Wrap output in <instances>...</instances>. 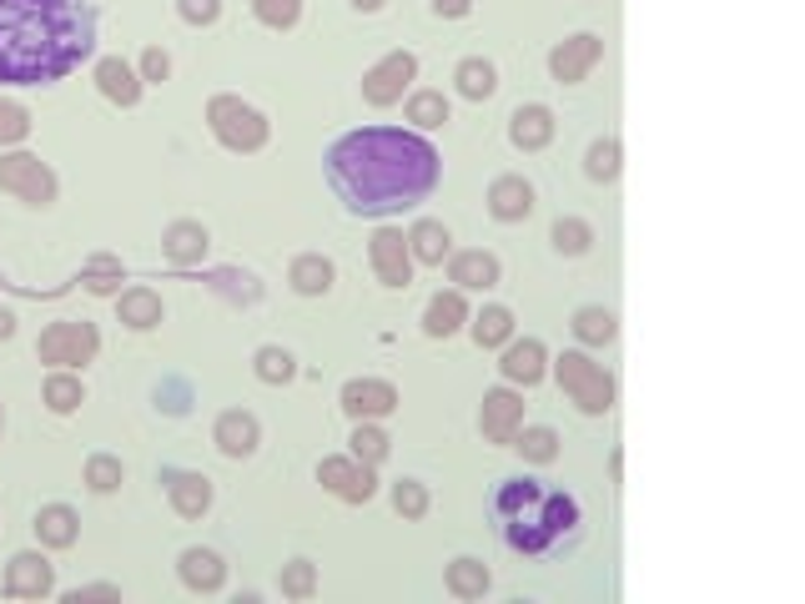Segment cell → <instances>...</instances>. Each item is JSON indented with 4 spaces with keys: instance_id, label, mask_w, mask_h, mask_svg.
I'll use <instances>...</instances> for the list:
<instances>
[{
    "instance_id": "6da1fadb",
    "label": "cell",
    "mask_w": 805,
    "mask_h": 604,
    "mask_svg": "<svg viewBox=\"0 0 805 604\" xmlns=\"http://www.w3.org/2000/svg\"><path fill=\"white\" fill-rule=\"evenodd\" d=\"M327 182L352 217H393L433 197L443 157L429 136L363 126L327 146Z\"/></svg>"
},
{
    "instance_id": "7a4b0ae2",
    "label": "cell",
    "mask_w": 805,
    "mask_h": 604,
    "mask_svg": "<svg viewBox=\"0 0 805 604\" xmlns=\"http://www.w3.org/2000/svg\"><path fill=\"white\" fill-rule=\"evenodd\" d=\"M92 0H0V86H56L96 56Z\"/></svg>"
},
{
    "instance_id": "3957f363",
    "label": "cell",
    "mask_w": 805,
    "mask_h": 604,
    "mask_svg": "<svg viewBox=\"0 0 805 604\" xmlns=\"http://www.w3.org/2000/svg\"><path fill=\"white\" fill-rule=\"evenodd\" d=\"M494 524L514 554L544 559V554H564L585 534V509L574 494L549 488L539 479H504L494 494Z\"/></svg>"
},
{
    "instance_id": "277c9868",
    "label": "cell",
    "mask_w": 805,
    "mask_h": 604,
    "mask_svg": "<svg viewBox=\"0 0 805 604\" xmlns=\"http://www.w3.org/2000/svg\"><path fill=\"white\" fill-rule=\"evenodd\" d=\"M207 126L227 152H262L267 146V117L242 96H212L207 101Z\"/></svg>"
},
{
    "instance_id": "5b68a950",
    "label": "cell",
    "mask_w": 805,
    "mask_h": 604,
    "mask_svg": "<svg viewBox=\"0 0 805 604\" xmlns=\"http://www.w3.org/2000/svg\"><path fill=\"white\" fill-rule=\"evenodd\" d=\"M554 373H558V388L569 394V403L579 408V413L599 419V413H610L614 408V378L599 369L589 353H564L554 363Z\"/></svg>"
},
{
    "instance_id": "8992f818",
    "label": "cell",
    "mask_w": 805,
    "mask_h": 604,
    "mask_svg": "<svg viewBox=\"0 0 805 604\" xmlns=\"http://www.w3.org/2000/svg\"><path fill=\"white\" fill-rule=\"evenodd\" d=\"M96 348H101V333L92 323H81V317H65V323H51L40 333L36 358L51 363V369H86L96 358Z\"/></svg>"
},
{
    "instance_id": "52a82bcc",
    "label": "cell",
    "mask_w": 805,
    "mask_h": 604,
    "mask_svg": "<svg viewBox=\"0 0 805 604\" xmlns=\"http://www.w3.org/2000/svg\"><path fill=\"white\" fill-rule=\"evenodd\" d=\"M0 192H11V197L31 202V207H51L56 171L40 157H31V152H11V157H0Z\"/></svg>"
},
{
    "instance_id": "ba28073f",
    "label": "cell",
    "mask_w": 805,
    "mask_h": 604,
    "mask_svg": "<svg viewBox=\"0 0 805 604\" xmlns=\"http://www.w3.org/2000/svg\"><path fill=\"white\" fill-rule=\"evenodd\" d=\"M599 56H604V40L579 31V36L558 40L554 51H549V76H554L558 86H579V81L599 67Z\"/></svg>"
},
{
    "instance_id": "9c48e42d",
    "label": "cell",
    "mask_w": 805,
    "mask_h": 604,
    "mask_svg": "<svg viewBox=\"0 0 805 604\" xmlns=\"http://www.w3.org/2000/svg\"><path fill=\"white\" fill-rule=\"evenodd\" d=\"M413 76H418L413 51H393V56H383V61H377V67L363 76V96H368V106H393V101H403V92L413 86Z\"/></svg>"
},
{
    "instance_id": "30bf717a",
    "label": "cell",
    "mask_w": 805,
    "mask_h": 604,
    "mask_svg": "<svg viewBox=\"0 0 805 604\" xmlns=\"http://www.w3.org/2000/svg\"><path fill=\"white\" fill-rule=\"evenodd\" d=\"M317 479H323V488L343 504H368L377 488L373 463H358V459H323L317 463Z\"/></svg>"
},
{
    "instance_id": "8fae6325",
    "label": "cell",
    "mask_w": 805,
    "mask_h": 604,
    "mask_svg": "<svg viewBox=\"0 0 805 604\" xmlns=\"http://www.w3.org/2000/svg\"><path fill=\"white\" fill-rule=\"evenodd\" d=\"M368 257H373V273H377L383 288H408V282H413V252H408V237L393 232V227L373 232Z\"/></svg>"
},
{
    "instance_id": "7c38bea8",
    "label": "cell",
    "mask_w": 805,
    "mask_h": 604,
    "mask_svg": "<svg viewBox=\"0 0 805 604\" xmlns=\"http://www.w3.org/2000/svg\"><path fill=\"white\" fill-rule=\"evenodd\" d=\"M479 428H483L489 444H514V434L524 428V398L514 394V388H494V394H483Z\"/></svg>"
},
{
    "instance_id": "4fadbf2b",
    "label": "cell",
    "mask_w": 805,
    "mask_h": 604,
    "mask_svg": "<svg viewBox=\"0 0 805 604\" xmlns=\"http://www.w3.org/2000/svg\"><path fill=\"white\" fill-rule=\"evenodd\" d=\"M56 590V569L46 554H15L11 569H5V594L15 600H46Z\"/></svg>"
},
{
    "instance_id": "5bb4252c",
    "label": "cell",
    "mask_w": 805,
    "mask_h": 604,
    "mask_svg": "<svg viewBox=\"0 0 805 604\" xmlns=\"http://www.w3.org/2000/svg\"><path fill=\"white\" fill-rule=\"evenodd\" d=\"M343 408H348L352 419H388L393 408H398V388L383 378H352L343 383Z\"/></svg>"
},
{
    "instance_id": "9a60e30c",
    "label": "cell",
    "mask_w": 805,
    "mask_h": 604,
    "mask_svg": "<svg viewBox=\"0 0 805 604\" xmlns=\"http://www.w3.org/2000/svg\"><path fill=\"white\" fill-rule=\"evenodd\" d=\"M544 342L539 338H524V342H508L504 358H498V373H504L508 383H524V388H533V383L544 378Z\"/></svg>"
},
{
    "instance_id": "2e32d148",
    "label": "cell",
    "mask_w": 805,
    "mask_h": 604,
    "mask_svg": "<svg viewBox=\"0 0 805 604\" xmlns=\"http://www.w3.org/2000/svg\"><path fill=\"white\" fill-rule=\"evenodd\" d=\"M167 494H171V509L182 519H202L212 509V484L202 473H187V469H171L167 473Z\"/></svg>"
},
{
    "instance_id": "e0dca14e",
    "label": "cell",
    "mask_w": 805,
    "mask_h": 604,
    "mask_svg": "<svg viewBox=\"0 0 805 604\" xmlns=\"http://www.w3.org/2000/svg\"><path fill=\"white\" fill-rule=\"evenodd\" d=\"M508 136H514L519 152H539V146L554 142V111L549 106H519L508 117Z\"/></svg>"
},
{
    "instance_id": "ac0fdd59",
    "label": "cell",
    "mask_w": 805,
    "mask_h": 604,
    "mask_svg": "<svg viewBox=\"0 0 805 604\" xmlns=\"http://www.w3.org/2000/svg\"><path fill=\"white\" fill-rule=\"evenodd\" d=\"M96 86H101L106 101H117V106H136V101H142V76H136L121 56L96 61Z\"/></svg>"
},
{
    "instance_id": "d6986e66",
    "label": "cell",
    "mask_w": 805,
    "mask_h": 604,
    "mask_svg": "<svg viewBox=\"0 0 805 604\" xmlns=\"http://www.w3.org/2000/svg\"><path fill=\"white\" fill-rule=\"evenodd\" d=\"M489 212H494L498 222H524L533 212V186L524 177H498L489 186Z\"/></svg>"
},
{
    "instance_id": "ffe728a7",
    "label": "cell",
    "mask_w": 805,
    "mask_h": 604,
    "mask_svg": "<svg viewBox=\"0 0 805 604\" xmlns=\"http://www.w3.org/2000/svg\"><path fill=\"white\" fill-rule=\"evenodd\" d=\"M217 448L227 454V459H248L252 448H257V419L242 413V408L221 413V419H217Z\"/></svg>"
},
{
    "instance_id": "44dd1931",
    "label": "cell",
    "mask_w": 805,
    "mask_h": 604,
    "mask_svg": "<svg viewBox=\"0 0 805 604\" xmlns=\"http://www.w3.org/2000/svg\"><path fill=\"white\" fill-rule=\"evenodd\" d=\"M448 277H454L458 288H468V292L494 288V282H498V263H494V252H483V247L458 252L454 263H448Z\"/></svg>"
},
{
    "instance_id": "7402d4cb",
    "label": "cell",
    "mask_w": 805,
    "mask_h": 604,
    "mask_svg": "<svg viewBox=\"0 0 805 604\" xmlns=\"http://www.w3.org/2000/svg\"><path fill=\"white\" fill-rule=\"evenodd\" d=\"M177 569H182V584H187V590H196V594L221 590V579H227V565H221L212 549H187Z\"/></svg>"
},
{
    "instance_id": "603a6c76",
    "label": "cell",
    "mask_w": 805,
    "mask_h": 604,
    "mask_svg": "<svg viewBox=\"0 0 805 604\" xmlns=\"http://www.w3.org/2000/svg\"><path fill=\"white\" fill-rule=\"evenodd\" d=\"M161 247H167V257L177 267L202 263V257H207V227H202V222H171Z\"/></svg>"
},
{
    "instance_id": "cb8c5ba5",
    "label": "cell",
    "mask_w": 805,
    "mask_h": 604,
    "mask_svg": "<svg viewBox=\"0 0 805 604\" xmlns=\"http://www.w3.org/2000/svg\"><path fill=\"white\" fill-rule=\"evenodd\" d=\"M448 247H454V237H448L443 222H418L413 232H408V252H413V263H423V267H443Z\"/></svg>"
},
{
    "instance_id": "d4e9b609",
    "label": "cell",
    "mask_w": 805,
    "mask_h": 604,
    "mask_svg": "<svg viewBox=\"0 0 805 604\" xmlns=\"http://www.w3.org/2000/svg\"><path fill=\"white\" fill-rule=\"evenodd\" d=\"M464 317H468L464 292H438V298L429 302V313H423V333H429V338H448V333L464 328Z\"/></svg>"
},
{
    "instance_id": "484cf974",
    "label": "cell",
    "mask_w": 805,
    "mask_h": 604,
    "mask_svg": "<svg viewBox=\"0 0 805 604\" xmlns=\"http://www.w3.org/2000/svg\"><path fill=\"white\" fill-rule=\"evenodd\" d=\"M76 514L65 509V504H51V509H40L36 514V534L40 544H51V549H71L76 544Z\"/></svg>"
},
{
    "instance_id": "4316f807",
    "label": "cell",
    "mask_w": 805,
    "mask_h": 604,
    "mask_svg": "<svg viewBox=\"0 0 805 604\" xmlns=\"http://www.w3.org/2000/svg\"><path fill=\"white\" fill-rule=\"evenodd\" d=\"M489 565L483 559H454L448 565V594H458V600H483L489 594Z\"/></svg>"
},
{
    "instance_id": "83f0119b",
    "label": "cell",
    "mask_w": 805,
    "mask_h": 604,
    "mask_svg": "<svg viewBox=\"0 0 805 604\" xmlns=\"http://www.w3.org/2000/svg\"><path fill=\"white\" fill-rule=\"evenodd\" d=\"M121 323H127V328H136V333L156 328V323H161V298H156L152 288L121 292Z\"/></svg>"
},
{
    "instance_id": "f1b7e54d",
    "label": "cell",
    "mask_w": 805,
    "mask_h": 604,
    "mask_svg": "<svg viewBox=\"0 0 805 604\" xmlns=\"http://www.w3.org/2000/svg\"><path fill=\"white\" fill-rule=\"evenodd\" d=\"M287 282H292L302 298H323V292L333 288V263H327V257H298L292 273H287Z\"/></svg>"
},
{
    "instance_id": "f546056e",
    "label": "cell",
    "mask_w": 805,
    "mask_h": 604,
    "mask_svg": "<svg viewBox=\"0 0 805 604\" xmlns=\"http://www.w3.org/2000/svg\"><path fill=\"white\" fill-rule=\"evenodd\" d=\"M508 338H514V313H508V307H483V313L473 317V342H479V348H504Z\"/></svg>"
},
{
    "instance_id": "4dcf8cb0",
    "label": "cell",
    "mask_w": 805,
    "mask_h": 604,
    "mask_svg": "<svg viewBox=\"0 0 805 604\" xmlns=\"http://www.w3.org/2000/svg\"><path fill=\"white\" fill-rule=\"evenodd\" d=\"M454 81H458V92H464L468 101H489V96H494V86H498L494 67H489V61H479V56H473V61H464Z\"/></svg>"
},
{
    "instance_id": "1f68e13d",
    "label": "cell",
    "mask_w": 805,
    "mask_h": 604,
    "mask_svg": "<svg viewBox=\"0 0 805 604\" xmlns=\"http://www.w3.org/2000/svg\"><path fill=\"white\" fill-rule=\"evenodd\" d=\"M514 448H519L529 463H554L558 459V434L554 428H519V434H514Z\"/></svg>"
},
{
    "instance_id": "d6a6232c",
    "label": "cell",
    "mask_w": 805,
    "mask_h": 604,
    "mask_svg": "<svg viewBox=\"0 0 805 604\" xmlns=\"http://www.w3.org/2000/svg\"><path fill=\"white\" fill-rule=\"evenodd\" d=\"M574 338L589 342V348L610 342L614 338V317L604 313V307H579V313H574Z\"/></svg>"
},
{
    "instance_id": "836d02e7",
    "label": "cell",
    "mask_w": 805,
    "mask_h": 604,
    "mask_svg": "<svg viewBox=\"0 0 805 604\" xmlns=\"http://www.w3.org/2000/svg\"><path fill=\"white\" fill-rule=\"evenodd\" d=\"M408 121H413L418 132L443 126V121H448V101H443V92H418L413 101H408Z\"/></svg>"
},
{
    "instance_id": "e575fe53",
    "label": "cell",
    "mask_w": 805,
    "mask_h": 604,
    "mask_svg": "<svg viewBox=\"0 0 805 604\" xmlns=\"http://www.w3.org/2000/svg\"><path fill=\"white\" fill-rule=\"evenodd\" d=\"M348 444H352V459H358V463H383V459H388V434H383V428H373L368 419L352 428Z\"/></svg>"
},
{
    "instance_id": "d590c367",
    "label": "cell",
    "mask_w": 805,
    "mask_h": 604,
    "mask_svg": "<svg viewBox=\"0 0 805 604\" xmlns=\"http://www.w3.org/2000/svg\"><path fill=\"white\" fill-rule=\"evenodd\" d=\"M46 408L51 413H76L81 408V378H71V373H51L46 378Z\"/></svg>"
},
{
    "instance_id": "8d00e7d4",
    "label": "cell",
    "mask_w": 805,
    "mask_h": 604,
    "mask_svg": "<svg viewBox=\"0 0 805 604\" xmlns=\"http://www.w3.org/2000/svg\"><path fill=\"white\" fill-rule=\"evenodd\" d=\"M252 15L273 31H292L302 15V0H252Z\"/></svg>"
},
{
    "instance_id": "74e56055",
    "label": "cell",
    "mask_w": 805,
    "mask_h": 604,
    "mask_svg": "<svg viewBox=\"0 0 805 604\" xmlns=\"http://www.w3.org/2000/svg\"><path fill=\"white\" fill-rule=\"evenodd\" d=\"M589 242H594L589 222H579V217H558V222H554V247L564 252V257H579V252H589Z\"/></svg>"
},
{
    "instance_id": "f35d334b",
    "label": "cell",
    "mask_w": 805,
    "mask_h": 604,
    "mask_svg": "<svg viewBox=\"0 0 805 604\" xmlns=\"http://www.w3.org/2000/svg\"><path fill=\"white\" fill-rule=\"evenodd\" d=\"M393 509H398L403 519H423V514H429V488L418 484V479H398V484H393Z\"/></svg>"
},
{
    "instance_id": "ab89813d",
    "label": "cell",
    "mask_w": 805,
    "mask_h": 604,
    "mask_svg": "<svg viewBox=\"0 0 805 604\" xmlns=\"http://www.w3.org/2000/svg\"><path fill=\"white\" fill-rule=\"evenodd\" d=\"M585 171L594 177V182H614V177H620V142H594L589 146Z\"/></svg>"
},
{
    "instance_id": "60d3db41",
    "label": "cell",
    "mask_w": 805,
    "mask_h": 604,
    "mask_svg": "<svg viewBox=\"0 0 805 604\" xmlns=\"http://www.w3.org/2000/svg\"><path fill=\"white\" fill-rule=\"evenodd\" d=\"M81 282H86L92 292H117L121 263H117V257H92V263H86V273H81Z\"/></svg>"
},
{
    "instance_id": "b9f144b4",
    "label": "cell",
    "mask_w": 805,
    "mask_h": 604,
    "mask_svg": "<svg viewBox=\"0 0 805 604\" xmlns=\"http://www.w3.org/2000/svg\"><path fill=\"white\" fill-rule=\"evenodd\" d=\"M252 369H257L262 383H287L292 373H298V369H292V353H283V348H262Z\"/></svg>"
},
{
    "instance_id": "7bdbcfd3",
    "label": "cell",
    "mask_w": 805,
    "mask_h": 604,
    "mask_svg": "<svg viewBox=\"0 0 805 604\" xmlns=\"http://www.w3.org/2000/svg\"><path fill=\"white\" fill-rule=\"evenodd\" d=\"M86 484H92L96 494H111V488H121V459H111V454H96V459L86 463Z\"/></svg>"
},
{
    "instance_id": "ee69618b",
    "label": "cell",
    "mask_w": 805,
    "mask_h": 604,
    "mask_svg": "<svg viewBox=\"0 0 805 604\" xmlns=\"http://www.w3.org/2000/svg\"><path fill=\"white\" fill-rule=\"evenodd\" d=\"M312 590H317V569H312L308 559H292V565L283 569V594H292V600H308Z\"/></svg>"
},
{
    "instance_id": "f6af8a7d",
    "label": "cell",
    "mask_w": 805,
    "mask_h": 604,
    "mask_svg": "<svg viewBox=\"0 0 805 604\" xmlns=\"http://www.w3.org/2000/svg\"><path fill=\"white\" fill-rule=\"evenodd\" d=\"M31 132V117H26V106H15V101H0V142H21V136Z\"/></svg>"
},
{
    "instance_id": "bcb514c9",
    "label": "cell",
    "mask_w": 805,
    "mask_h": 604,
    "mask_svg": "<svg viewBox=\"0 0 805 604\" xmlns=\"http://www.w3.org/2000/svg\"><path fill=\"white\" fill-rule=\"evenodd\" d=\"M177 11H182L187 26H212L221 15V0H177Z\"/></svg>"
},
{
    "instance_id": "7dc6e473",
    "label": "cell",
    "mask_w": 805,
    "mask_h": 604,
    "mask_svg": "<svg viewBox=\"0 0 805 604\" xmlns=\"http://www.w3.org/2000/svg\"><path fill=\"white\" fill-rule=\"evenodd\" d=\"M167 76H171L167 51H161V46H152V51L142 56V81H167Z\"/></svg>"
},
{
    "instance_id": "c3c4849f",
    "label": "cell",
    "mask_w": 805,
    "mask_h": 604,
    "mask_svg": "<svg viewBox=\"0 0 805 604\" xmlns=\"http://www.w3.org/2000/svg\"><path fill=\"white\" fill-rule=\"evenodd\" d=\"M86 600H121L117 584H86V590H71L65 604H86Z\"/></svg>"
},
{
    "instance_id": "681fc988",
    "label": "cell",
    "mask_w": 805,
    "mask_h": 604,
    "mask_svg": "<svg viewBox=\"0 0 805 604\" xmlns=\"http://www.w3.org/2000/svg\"><path fill=\"white\" fill-rule=\"evenodd\" d=\"M468 5H473V0H433V11H438V15H448V21H458V15H468Z\"/></svg>"
},
{
    "instance_id": "f907efd6",
    "label": "cell",
    "mask_w": 805,
    "mask_h": 604,
    "mask_svg": "<svg viewBox=\"0 0 805 604\" xmlns=\"http://www.w3.org/2000/svg\"><path fill=\"white\" fill-rule=\"evenodd\" d=\"M11 333H15V317H11V313H5V307H0V342L11 338Z\"/></svg>"
},
{
    "instance_id": "816d5d0a",
    "label": "cell",
    "mask_w": 805,
    "mask_h": 604,
    "mask_svg": "<svg viewBox=\"0 0 805 604\" xmlns=\"http://www.w3.org/2000/svg\"><path fill=\"white\" fill-rule=\"evenodd\" d=\"M352 5H358V11H377V5H383V0H352Z\"/></svg>"
},
{
    "instance_id": "f5cc1de1",
    "label": "cell",
    "mask_w": 805,
    "mask_h": 604,
    "mask_svg": "<svg viewBox=\"0 0 805 604\" xmlns=\"http://www.w3.org/2000/svg\"><path fill=\"white\" fill-rule=\"evenodd\" d=\"M0 434H5V408H0Z\"/></svg>"
}]
</instances>
